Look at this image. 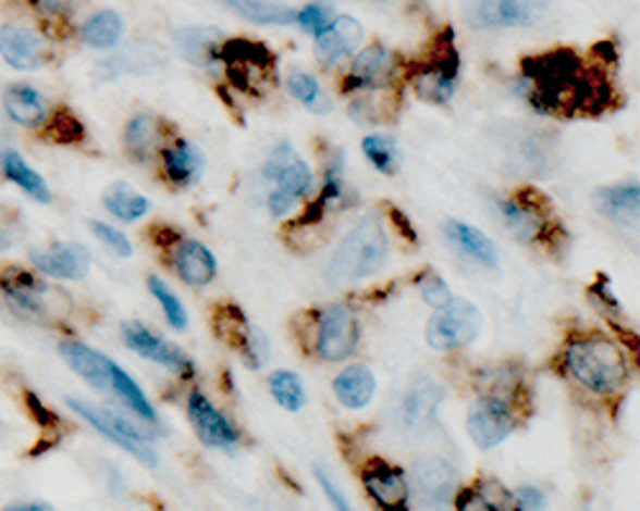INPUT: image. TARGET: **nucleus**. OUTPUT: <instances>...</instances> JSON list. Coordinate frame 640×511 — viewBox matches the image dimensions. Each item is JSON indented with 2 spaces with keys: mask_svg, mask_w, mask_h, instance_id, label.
<instances>
[{
  "mask_svg": "<svg viewBox=\"0 0 640 511\" xmlns=\"http://www.w3.org/2000/svg\"><path fill=\"white\" fill-rule=\"evenodd\" d=\"M32 3L41 16L60 18V16H70L72 11H77L79 5L87 3V0H32Z\"/></svg>",
  "mask_w": 640,
  "mask_h": 511,
  "instance_id": "obj_47",
  "label": "nucleus"
},
{
  "mask_svg": "<svg viewBox=\"0 0 640 511\" xmlns=\"http://www.w3.org/2000/svg\"><path fill=\"white\" fill-rule=\"evenodd\" d=\"M159 157H162L164 177L170 179L174 187H190L200 179L202 153L198 146L185 141V138H177L172 146H164Z\"/></svg>",
  "mask_w": 640,
  "mask_h": 511,
  "instance_id": "obj_26",
  "label": "nucleus"
},
{
  "mask_svg": "<svg viewBox=\"0 0 640 511\" xmlns=\"http://www.w3.org/2000/svg\"><path fill=\"white\" fill-rule=\"evenodd\" d=\"M108 371H111L113 391L119 394L123 401H126V404L131 407V412H134L136 417L144 420V422H155L157 412H155V407H151V401L147 399V394L139 389V384H136L134 378H131L126 371L119 366V363L111 361V366H108Z\"/></svg>",
  "mask_w": 640,
  "mask_h": 511,
  "instance_id": "obj_37",
  "label": "nucleus"
},
{
  "mask_svg": "<svg viewBox=\"0 0 640 511\" xmlns=\"http://www.w3.org/2000/svg\"><path fill=\"white\" fill-rule=\"evenodd\" d=\"M513 507L522 511H536L545 507V496L536 486H520L513 491Z\"/></svg>",
  "mask_w": 640,
  "mask_h": 511,
  "instance_id": "obj_48",
  "label": "nucleus"
},
{
  "mask_svg": "<svg viewBox=\"0 0 640 511\" xmlns=\"http://www.w3.org/2000/svg\"><path fill=\"white\" fill-rule=\"evenodd\" d=\"M0 291L13 312L28 320H39V323L60 320L72 312L70 297L62 289L36 279L34 274L21 272V269L0 272Z\"/></svg>",
  "mask_w": 640,
  "mask_h": 511,
  "instance_id": "obj_4",
  "label": "nucleus"
},
{
  "mask_svg": "<svg viewBox=\"0 0 640 511\" xmlns=\"http://www.w3.org/2000/svg\"><path fill=\"white\" fill-rule=\"evenodd\" d=\"M267 182H272L274 189L293 195L295 200L308 197L312 189V172L305 159L293 149V144H280L269 153V159L261 166Z\"/></svg>",
  "mask_w": 640,
  "mask_h": 511,
  "instance_id": "obj_17",
  "label": "nucleus"
},
{
  "mask_svg": "<svg viewBox=\"0 0 640 511\" xmlns=\"http://www.w3.org/2000/svg\"><path fill=\"white\" fill-rule=\"evenodd\" d=\"M497 213L502 223L515 233V238L522 244H533L545 236L549 221H545L543 210L538 208L533 200V192H520L518 197H507V200H497Z\"/></svg>",
  "mask_w": 640,
  "mask_h": 511,
  "instance_id": "obj_22",
  "label": "nucleus"
},
{
  "mask_svg": "<svg viewBox=\"0 0 640 511\" xmlns=\"http://www.w3.org/2000/svg\"><path fill=\"white\" fill-rule=\"evenodd\" d=\"M216 331H218V338L229 342V346L242 356L244 366L249 371H261L269 363L272 348H269L267 335L257 331L236 304L218 307Z\"/></svg>",
  "mask_w": 640,
  "mask_h": 511,
  "instance_id": "obj_9",
  "label": "nucleus"
},
{
  "mask_svg": "<svg viewBox=\"0 0 640 511\" xmlns=\"http://www.w3.org/2000/svg\"><path fill=\"white\" fill-rule=\"evenodd\" d=\"M67 407L72 409V412H77L79 417L87 422V425L96 427L100 435H106L108 440L126 450L128 456L141 460L144 465L155 469V465L159 463L155 448L149 445L151 437L144 435L136 425H131L128 420H123L121 414H115L106 407H93V404H87V401H79V399H72V397H67Z\"/></svg>",
  "mask_w": 640,
  "mask_h": 511,
  "instance_id": "obj_8",
  "label": "nucleus"
},
{
  "mask_svg": "<svg viewBox=\"0 0 640 511\" xmlns=\"http://www.w3.org/2000/svg\"><path fill=\"white\" fill-rule=\"evenodd\" d=\"M121 333H123V342H126L134 353L147 358V361L159 363V366L170 369L172 374H177L180 378L195 376L193 358L187 356L185 350L172 346V342L159 338V335L151 333L147 325H141L139 320H126V323L121 325Z\"/></svg>",
  "mask_w": 640,
  "mask_h": 511,
  "instance_id": "obj_13",
  "label": "nucleus"
},
{
  "mask_svg": "<svg viewBox=\"0 0 640 511\" xmlns=\"http://www.w3.org/2000/svg\"><path fill=\"white\" fill-rule=\"evenodd\" d=\"M60 353L64 358V363L75 371L79 378H85V384H90L93 389H108L111 386V358H106L98 350H93L90 346L79 340H64L60 342Z\"/></svg>",
  "mask_w": 640,
  "mask_h": 511,
  "instance_id": "obj_25",
  "label": "nucleus"
},
{
  "mask_svg": "<svg viewBox=\"0 0 640 511\" xmlns=\"http://www.w3.org/2000/svg\"><path fill=\"white\" fill-rule=\"evenodd\" d=\"M3 172L13 185H19L28 197L39 202H52V192H49L47 182L41 179V174H36L32 166L24 162L19 151H5L3 153Z\"/></svg>",
  "mask_w": 640,
  "mask_h": 511,
  "instance_id": "obj_35",
  "label": "nucleus"
},
{
  "mask_svg": "<svg viewBox=\"0 0 640 511\" xmlns=\"http://www.w3.org/2000/svg\"><path fill=\"white\" fill-rule=\"evenodd\" d=\"M44 136L52 144H77L83 141L85 128L70 111H57L52 113V121L47 123V128H44Z\"/></svg>",
  "mask_w": 640,
  "mask_h": 511,
  "instance_id": "obj_43",
  "label": "nucleus"
},
{
  "mask_svg": "<svg viewBox=\"0 0 640 511\" xmlns=\"http://www.w3.org/2000/svg\"><path fill=\"white\" fill-rule=\"evenodd\" d=\"M333 394H336L341 407L346 409L369 407L377 394V378L372 374V369H367L364 363L346 366L336 378H333Z\"/></svg>",
  "mask_w": 640,
  "mask_h": 511,
  "instance_id": "obj_28",
  "label": "nucleus"
},
{
  "mask_svg": "<svg viewBox=\"0 0 640 511\" xmlns=\"http://www.w3.org/2000/svg\"><path fill=\"white\" fill-rule=\"evenodd\" d=\"M520 72L522 98L543 115H598L613 98L610 85L584 70L574 49L526 57Z\"/></svg>",
  "mask_w": 640,
  "mask_h": 511,
  "instance_id": "obj_1",
  "label": "nucleus"
},
{
  "mask_svg": "<svg viewBox=\"0 0 640 511\" xmlns=\"http://www.w3.org/2000/svg\"><path fill=\"white\" fill-rule=\"evenodd\" d=\"M566 366L584 389L613 397L628 382V358L613 338L589 333L566 346Z\"/></svg>",
  "mask_w": 640,
  "mask_h": 511,
  "instance_id": "obj_2",
  "label": "nucleus"
},
{
  "mask_svg": "<svg viewBox=\"0 0 640 511\" xmlns=\"http://www.w3.org/2000/svg\"><path fill=\"white\" fill-rule=\"evenodd\" d=\"M103 204L111 215L119 217L123 223H136L139 217L149 213V200L139 189L131 187L128 182H119L111 189H106Z\"/></svg>",
  "mask_w": 640,
  "mask_h": 511,
  "instance_id": "obj_32",
  "label": "nucleus"
},
{
  "mask_svg": "<svg viewBox=\"0 0 640 511\" xmlns=\"http://www.w3.org/2000/svg\"><path fill=\"white\" fill-rule=\"evenodd\" d=\"M364 488L372 496V501L380 509L403 511L410 507V481L399 465H392L382 458L367 460L364 465Z\"/></svg>",
  "mask_w": 640,
  "mask_h": 511,
  "instance_id": "obj_15",
  "label": "nucleus"
},
{
  "mask_svg": "<svg viewBox=\"0 0 640 511\" xmlns=\"http://www.w3.org/2000/svg\"><path fill=\"white\" fill-rule=\"evenodd\" d=\"M26 404H28V409H32V414L36 420H39V425H44V427H54L57 425V417L52 412H49L47 407H44V401L36 397L34 391H26Z\"/></svg>",
  "mask_w": 640,
  "mask_h": 511,
  "instance_id": "obj_51",
  "label": "nucleus"
},
{
  "mask_svg": "<svg viewBox=\"0 0 640 511\" xmlns=\"http://www.w3.org/2000/svg\"><path fill=\"white\" fill-rule=\"evenodd\" d=\"M121 34H123V18L111 9L93 13V16L83 24V32H79L83 41L90 43L93 49L115 47L121 39Z\"/></svg>",
  "mask_w": 640,
  "mask_h": 511,
  "instance_id": "obj_36",
  "label": "nucleus"
},
{
  "mask_svg": "<svg viewBox=\"0 0 640 511\" xmlns=\"http://www.w3.org/2000/svg\"><path fill=\"white\" fill-rule=\"evenodd\" d=\"M269 391L274 401L287 412H300L305 407V386L295 371H274L269 376Z\"/></svg>",
  "mask_w": 640,
  "mask_h": 511,
  "instance_id": "obj_39",
  "label": "nucleus"
},
{
  "mask_svg": "<svg viewBox=\"0 0 640 511\" xmlns=\"http://www.w3.org/2000/svg\"><path fill=\"white\" fill-rule=\"evenodd\" d=\"M316 478H318V486L323 488L325 499H329L333 503V509H341V511L352 509V503H348L346 494L341 491V488L336 484H333V478L329 476V473H325L323 469H316Z\"/></svg>",
  "mask_w": 640,
  "mask_h": 511,
  "instance_id": "obj_49",
  "label": "nucleus"
},
{
  "mask_svg": "<svg viewBox=\"0 0 640 511\" xmlns=\"http://www.w3.org/2000/svg\"><path fill=\"white\" fill-rule=\"evenodd\" d=\"M361 338L359 317L352 307L346 304H329L318 315V331H316V353L323 361H344L356 350Z\"/></svg>",
  "mask_w": 640,
  "mask_h": 511,
  "instance_id": "obj_11",
  "label": "nucleus"
},
{
  "mask_svg": "<svg viewBox=\"0 0 640 511\" xmlns=\"http://www.w3.org/2000/svg\"><path fill=\"white\" fill-rule=\"evenodd\" d=\"M456 509H487V511H505L513 507V491H507L500 481L482 478L469 491H464L456 499Z\"/></svg>",
  "mask_w": 640,
  "mask_h": 511,
  "instance_id": "obj_33",
  "label": "nucleus"
},
{
  "mask_svg": "<svg viewBox=\"0 0 640 511\" xmlns=\"http://www.w3.org/2000/svg\"><path fill=\"white\" fill-rule=\"evenodd\" d=\"M3 105H5V113H9V119L16 121L19 126H26V128L44 126V121H47V115H49L47 102H44L41 95L28 85L11 87V90L5 92Z\"/></svg>",
  "mask_w": 640,
  "mask_h": 511,
  "instance_id": "obj_30",
  "label": "nucleus"
},
{
  "mask_svg": "<svg viewBox=\"0 0 640 511\" xmlns=\"http://www.w3.org/2000/svg\"><path fill=\"white\" fill-rule=\"evenodd\" d=\"M361 149L364 153H367L369 162L374 164L377 172L387 174V177H392V174L397 172V146L392 136H384V134L364 136Z\"/></svg>",
  "mask_w": 640,
  "mask_h": 511,
  "instance_id": "obj_41",
  "label": "nucleus"
},
{
  "mask_svg": "<svg viewBox=\"0 0 640 511\" xmlns=\"http://www.w3.org/2000/svg\"><path fill=\"white\" fill-rule=\"evenodd\" d=\"M90 228L115 256H121V259H131V256H134V246H131V240L123 236L121 230H115L108 223H98V221H93Z\"/></svg>",
  "mask_w": 640,
  "mask_h": 511,
  "instance_id": "obj_45",
  "label": "nucleus"
},
{
  "mask_svg": "<svg viewBox=\"0 0 640 511\" xmlns=\"http://www.w3.org/2000/svg\"><path fill=\"white\" fill-rule=\"evenodd\" d=\"M9 511H49L47 503H9Z\"/></svg>",
  "mask_w": 640,
  "mask_h": 511,
  "instance_id": "obj_52",
  "label": "nucleus"
},
{
  "mask_svg": "<svg viewBox=\"0 0 640 511\" xmlns=\"http://www.w3.org/2000/svg\"><path fill=\"white\" fill-rule=\"evenodd\" d=\"M551 0H464V18L475 32L526 28L545 16Z\"/></svg>",
  "mask_w": 640,
  "mask_h": 511,
  "instance_id": "obj_7",
  "label": "nucleus"
},
{
  "mask_svg": "<svg viewBox=\"0 0 640 511\" xmlns=\"http://www.w3.org/2000/svg\"><path fill=\"white\" fill-rule=\"evenodd\" d=\"M0 57L13 70L28 72L41 67L44 60H47V43L32 28L0 26Z\"/></svg>",
  "mask_w": 640,
  "mask_h": 511,
  "instance_id": "obj_24",
  "label": "nucleus"
},
{
  "mask_svg": "<svg viewBox=\"0 0 640 511\" xmlns=\"http://www.w3.org/2000/svg\"><path fill=\"white\" fill-rule=\"evenodd\" d=\"M147 287H149L151 295L157 297V302L162 304V310L167 315V323H170L174 331H187L190 320H187V310H185V304L180 302V297L174 295V291L167 287L162 279H159V276H149Z\"/></svg>",
  "mask_w": 640,
  "mask_h": 511,
  "instance_id": "obj_42",
  "label": "nucleus"
},
{
  "mask_svg": "<svg viewBox=\"0 0 640 511\" xmlns=\"http://www.w3.org/2000/svg\"><path fill=\"white\" fill-rule=\"evenodd\" d=\"M187 417H190L195 435H198V440L206 445V448L234 450L238 440H242L238 429L231 425V420L225 417V414H221L210 404L206 394H190V399H187Z\"/></svg>",
  "mask_w": 640,
  "mask_h": 511,
  "instance_id": "obj_16",
  "label": "nucleus"
},
{
  "mask_svg": "<svg viewBox=\"0 0 640 511\" xmlns=\"http://www.w3.org/2000/svg\"><path fill=\"white\" fill-rule=\"evenodd\" d=\"M32 261L41 274L54 279H85L93 266L90 251L83 244H70V240L32 251Z\"/></svg>",
  "mask_w": 640,
  "mask_h": 511,
  "instance_id": "obj_19",
  "label": "nucleus"
},
{
  "mask_svg": "<svg viewBox=\"0 0 640 511\" xmlns=\"http://www.w3.org/2000/svg\"><path fill=\"white\" fill-rule=\"evenodd\" d=\"M390 240L380 217L369 215L354 225V230L341 240L329 264V279L333 284H348L374 276L387 264Z\"/></svg>",
  "mask_w": 640,
  "mask_h": 511,
  "instance_id": "obj_3",
  "label": "nucleus"
},
{
  "mask_svg": "<svg viewBox=\"0 0 640 511\" xmlns=\"http://www.w3.org/2000/svg\"><path fill=\"white\" fill-rule=\"evenodd\" d=\"M418 287H420V295H423V302L428 304V307H441V304H446L448 299H451V289H448V284L441 279L439 274L435 272H428V274H423L418 279Z\"/></svg>",
  "mask_w": 640,
  "mask_h": 511,
  "instance_id": "obj_44",
  "label": "nucleus"
},
{
  "mask_svg": "<svg viewBox=\"0 0 640 511\" xmlns=\"http://www.w3.org/2000/svg\"><path fill=\"white\" fill-rule=\"evenodd\" d=\"M594 204L605 217L620 225H636L640 213V187L638 182H625L594 192Z\"/></svg>",
  "mask_w": 640,
  "mask_h": 511,
  "instance_id": "obj_27",
  "label": "nucleus"
},
{
  "mask_svg": "<svg viewBox=\"0 0 640 511\" xmlns=\"http://www.w3.org/2000/svg\"><path fill=\"white\" fill-rule=\"evenodd\" d=\"M295 197L293 195H287V192H282V189H272V192H269V200H267V204H269V213H272L274 217H282V215H287L290 210L295 208Z\"/></svg>",
  "mask_w": 640,
  "mask_h": 511,
  "instance_id": "obj_50",
  "label": "nucleus"
},
{
  "mask_svg": "<svg viewBox=\"0 0 640 511\" xmlns=\"http://www.w3.org/2000/svg\"><path fill=\"white\" fill-rule=\"evenodd\" d=\"M123 141H126V149L134 159H149L151 153L157 151L159 141H162V123L155 115L141 113L134 115L128 121L126 134H123Z\"/></svg>",
  "mask_w": 640,
  "mask_h": 511,
  "instance_id": "obj_31",
  "label": "nucleus"
},
{
  "mask_svg": "<svg viewBox=\"0 0 640 511\" xmlns=\"http://www.w3.org/2000/svg\"><path fill=\"white\" fill-rule=\"evenodd\" d=\"M295 21L305 28V32L320 34L325 26H329L331 9H329V5H323V3H310V5H305L303 11L295 13Z\"/></svg>",
  "mask_w": 640,
  "mask_h": 511,
  "instance_id": "obj_46",
  "label": "nucleus"
},
{
  "mask_svg": "<svg viewBox=\"0 0 640 511\" xmlns=\"http://www.w3.org/2000/svg\"><path fill=\"white\" fill-rule=\"evenodd\" d=\"M218 62L225 64L231 83L238 90H254L257 79H264L274 67V57L264 43L249 39H229L221 41L218 49Z\"/></svg>",
  "mask_w": 640,
  "mask_h": 511,
  "instance_id": "obj_12",
  "label": "nucleus"
},
{
  "mask_svg": "<svg viewBox=\"0 0 640 511\" xmlns=\"http://www.w3.org/2000/svg\"><path fill=\"white\" fill-rule=\"evenodd\" d=\"M229 9H234L238 16L249 18L251 24L261 26H290L295 24V11L290 5L274 3V0H225Z\"/></svg>",
  "mask_w": 640,
  "mask_h": 511,
  "instance_id": "obj_34",
  "label": "nucleus"
},
{
  "mask_svg": "<svg viewBox=\"0 0 640 511\" xmlns=\"http://www.w3.org/2000/svg\"><path fill=\"white\" fill-rule=\"evenodd\" d=\"M446 238L459 248L464 256H469L471 261H477V264H482L487 269H500L497 246H494V240L487 238L482 230L475 228V225L461 223V221H448Z\"/></svg>",
  "mask_w": 640,
  "mask_h": 511,
  "instance_id": "obj_29",
  "label": "nucleus"
},
{
  "mask_svg": "<svg viewBox=\"0 0 640 511\" xmlns=\"http://www.w3.org/2000/svg\"><path fill=\"white\" fill-rule=\"evenodd\" d=\"M172 266L180 274V279L190 287H208L216 279L218 264L210 248L200 240L177 238L172 248Z\"/></svg>",
  "mask_w": 640,
  "mask_h": 511,
  "instance_id": "obj_23",
  "label": "nucleus"
},
{
  "mask_svg": "<svg viewBox=\"0 0 640 511\" xmlns=\"http://www.w3.org/2000/svg\"><path fill=\"white\" fill-rule=\"evenodd\" d=\"M515 427H518V417H515L513 404L500 394H484L469 407L467 429L477 448H497L515 433Z\"/></svg>",
  "mask_w": 640,
  "mask_h": 511,
  "instance_id": "obj_10",
  "label": "nucleus"
},
{
  "mask_svg": "<svg viewBox=\"0 0 640 511\" xmlns=\"http://www.w3.org/2000/svg\"><path fill=\"white\" fill-rule=\"evenodd\" d=\"M443 391L435 386L431 378H420L405 391L403 401H399V427L407 435H423L428 427L435 422L439 414Z\"/></svg>",
  "mask_w": 640,
  "mask_h": 511,
  "instance_id": "obj_18",
  "label": "nucleus"
},
{
  "mask_svg": "<svg viewBox=\"0 0 640 511\" xmlns=\"http://www.w3.org/2000/svg\"><path fill=\"white\" fill-rule=\"evenodd\" d=\"M364 41V26L354 16H339L323 32L316 34L318 62L325 67L348 60Z\"/></svg>",
  "mask_w": 640,
  "mask_h": 511,
  "instance_id": "obj_20",
  "label": "nucleus"
},
{
  "mask_svg": "<svg viewBox=\"0 0 640 511\" xmlns=\"http://www.w3.org/2000/svg\"><path fill=\"white\" fill-rule=\"evenodd\" d=\"M459 54L454 47V32L446 28L435 41V51L428 57L426 64H420L413 75V87L418 98L431 102V105H446L456 95V79H459Z\"/></svg>",
  "mask_w": 640,
  "mask_h": 511,
  "instance_id": "obj_6",
  "label": "nucleus"
},
{
  "mask_svg": "<svg viewBox=\"0 0 640 511\" xmlns=\"http://www.w3.org/2000/svg\"><path fill=\"white\" fill-rule=\"evenodd\" d=\"M177 43L187 60H193L198 64L218 62L221 39H218L216 28H185V32L177 36Z\"/></svg>",
  "mask_w": 640,
  "mask_h": 511,
  "instance_id": "obj_38",
  "label": "nucleus"
},
{
  "mask_svg": "<svg viewBox=\"0 0 640 511\" xmlns=\"http://www.w3.org/2000/svg\"><path fill=\"white\" fill-rule=\"evenodd\" d=\"M456 471L443 458H420L413 465V491L426 507H441L454 496Z\"/></svg>",
  "mask_w": 640,
  "mask_h": 511,
  "instance_id": "obj_21",
  "label": "nucleus"
},
{
  "mask_svg": "<svg viewBox=\"0 0 640 511\" xmlns=\"http://www.w3.org/2000/svg\"><path fill=\"white\" fill-rule=\"evenodd\" d=\"M482 331V312L475 302L464 297H451L446 304L435 307L433 317L426 325V340L433 350L451 353L477 340Z\"/></svg>",
  "mask_w": 640,
  "mask_h": 511,
  "instance_id": "obj_5",
  "label": "nucleus"
},
{
  "mask_svg": "<svg viewBox=\"0 0 640 511\" xmlns=\"http://www.w3.org/2000/svg\"><path fill=\"white\" fill-rule=\"evenodd\" d=\"M287 90L295 100H300L305 108H310L312 113L323 115L331 111L329 98H325L323 90H320L318 79L308 75V72H293V75L287 77Z\"/></svg>",
  "mask_w": 640,
  "mask_h": 511,
  "instance_id": "obj_40",
  "label": "nucleus"
},
{
  "mask_svg": "<svg viewBox=\"0 0 640 511\" xmlns=\"http://www.w3.org/2000/svg\"><path fill=\"white\" fill-rule=\"evenodd\" d=\"M397 75V57L395 51L382 47V43H369L354 57L352 72L341 85V90L348 92H372L384 90Z\"/></svg>",
  "mask_w": 640,
  "mask_h": 511,
  "instance_id": "obj_14",
  "label": "nucleus"
}]
</instances>
